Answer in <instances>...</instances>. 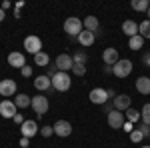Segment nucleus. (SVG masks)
I'll return each mask as SVG.
<instances>
[{
    "instance_id": "7c9ffc66",
    "label": "nucleus",
    "mask_w": 150,
    "mask_h": 148,
    "mask_svg": "<svg viewBox=\"0 0 150 148\" xmlns=\"http://www.w3.org/2000/svg\"><path fill=\"white\" fill-rule=\"evenodd\" d=\"M40 134L44 138H50L54 134V126H42V128H40Z\"/></svg>"
},
{
    "instance_id": "ea45409f",
    "label": "nucleus",
    "mask_w": 150,
    "mask_h": 148,
    "mask_svg": "<svg viewBox=\"0 0 150 148\" xmlns=\"http://www.w3.org/2000/svg\"><path fill=\"white\" fill-rule=\"evenodd\" d=\"M104 72H106V74H112V66H108V64H104Z\"/></svg>"
},
{
    "instance_id": "b1692460",
    "label": "nucleus",
    "mask_w": 150,
    "mask_h": 148,
    "mask_svg": "<svg viewBox=\"0 0 150 148\" xmlns=\"http://www.w3.org/2000/svg\"><path fill=\"white\" fill-rule=\"evenodd\" d=\"M138 34L142 36L144 40H146V38H150V20H148V18H146L144 22L138 24Z\"/></svg>"
},
{
    "instance_id": "2f4dec72",
    "label": "nucleus",
    "mask_w": 150,
    "mask_h": 148,
    "mask_svg": "<svg viewBox=\"0 0 150 148\" xmlns=\"http://www.w3.org/2000/svg\"><path fill=\"white\" fill-rule=\"evenodd\" d=\"M20 74H22L24 78H30V76L34 74V70H32V66H30V64H26V66H22V68H20Z\"/></svg>"
},
{
    "instance_id": "f704fd0d",
    "label": "nucleus",
    "mask_w": 150,
    "mask_h": 148,
    "mask_svg": "<svg viewBox=\"0 0 150 148\" xmlns=\"http://www.w3.org/2000/svg\"><path fill=\"white\" fill-rule=\"evenodd\" d=\"M22 148H28L30 146V138H24V136H20V142H18Z\"/></svg>"
},
{
    "instance_id": "f3484780",
    "label": "nucleus",
    "mask_w": 150,
    "mask_h": 148,
    "mask_svg": "<svg viewBox=\"0 0 150 148\" xmlns=\"http://www.w3.org/2000/svg\"><path fill=\"white\" fill-rule=\"evenodd\" d=\"M82 26H84V30L94 32V34L100 30V22H98V18H96V16H86V18L82 20Z\"/></svg>"
},
{
    "instance_id": "aec40b11",
    "label": "nucleus",
    "mask_w": 150,
    "mask_h": 148,
    "mask_svg": "<svg viewBox=\"0 0 150 148\" xmlns=\"http://www.w3.org/2000/svg\"><path fill=\"white\" fill-rule=\"evenodd\" d=\"M14 104H16V108H26V106H30L32 104V96H28V94H24V92H20V94H16L14 96Z\"/></svg>"
},
{
    "instance_id": "f03ea898",
    "label": "nucleus",
    "mask_w": 150,
    "mask_h": 148,
    "mask_svg": "<svg viewBox=\"0 0 150 148\" xmlns=\"http://www.w3.org/2000/svg\"><path fill=\"white\" fill-rule=\"evenodd\" d=\"M70 84H72V80H70V74L68 72H58L56 76L52 78V88L58 92H66L70 90Z\"/></svg>"
},
{
    "instance_id": "e433bc0d",
    "label": "nucleus",
    "mask_w": 150,
    "mask_h": 148,
    "mask_svg": "<svg viewBox=\"0 0 150 148\" xmlns=\"http://www.w3.org/2000/svg\"><path fill=\"white\" fill-rule=\"evenodd\" d=\"M10 6H12L10 2H8V0H4V2H2V6H0V8H2V10L6 12V10H8V8H10Z\"/></svg>"
},
{
    "instance_id": "4be33fe9",
    "label": "nucleus",
    "mask_w": 150,
    "mask_h": 148,
    "mask_svg": "<svg viewBox=\"0 0 150 148\" xmlns=\"http://www.w3.org/2000/svg\"><path fill=\"white\" fill-rule=\"evenodd\" d=\"M130 6H132V10H136V12H146L150 8V0H132Z\"/></svg>"
},
{
    "instance_id": "6ab92c4d",
    "label": "nucleus",
    "mask_w": 150,
    "mask_h": 148,
    "mask_svg": "<svg viewBox=\"0 0 150 148\" xmlns=\"http://www.w3.org/2000/svg\"><path fill=\"white\" fill-rule=\"evenodd\" d=\"M94 40H96V34L94 32H88V30H82L80 34H78V42H80V46H92Z\"/></svg>"
},
{
    "instance_id": "72a5a7b5",
    "label": "nucleus",
    "mask_w": 150,
    "mask_h": 148,
    "mask_svg": "<svg viewBox=\"0 0 150 148\" xmlns=\"http://www.w3.org/2000/svg\"><path fill=\"white\" fill-rule=\"evenodd\" d=\"M12 120H14V122H16V124H18V126H22V124H24V120H26V118H24L22 114L18 112V114H16V116H14V118H12Z\"/></svg>"
},
{
    "instance_id": "c85d7f7f",
    "label": "nucleus",
    "mask_w": 150,
    "mask_h": 148,
    "mask_svg": "<svg viewBox=\"0 0 150 148\" xmlns=\"http://www.w3.org/2000/svg\"><path fill=\"white\" fill-rule=\"evenodd\" d=\"M130 140H132V144H138V142H142V140H144V134L140 132L138 128H134V130L130 132Z\"/></svg>"
},
{
    "instance_id": "0eeeda50",
    "label": "nucleus",
    "mask_w": 150,
    "mask_h": 148,
    "mask_svg": "<svg viewBox=\"0 0 150 148\" xmlns=\"http://www.w3.org/2000/svg\"><path fill=\"white\" fill-rule=\"evenodd\" d=\"M108 126L110 128H114V130H118V128H122L124 126V122H126V116H124V112H120V110H112V112H108Z\"/></svg>"
},
{
    "instance_id": "473e14b6",
    "label": "nucleus",
    "mask_w": 150,
    "mask_h": 148,
    "mask_svg": "<svg viewBox=\"0 0 150 148\" xmlns=\"http://www.w3.org/2000/svg\"><path fill=\"white\" fill-rule=\"evenodd\" d=\"M136 128H138L140 132L144 134V138H146V136H150V126H148V124H144V122H140V124L136 126Z\"/></svg>"
},
{
    "instance_id": "5701e85b",
    "label": "nucleus",
    "mask_w": 150,
    "mask_h": 148,
    "mask_svg": "<svg viewBox=\"0 0 150 148\" xmlns=\"http://www.w3.org/2000/svg\"><path fill=\"white\" fill-rule=\"evenodd\" d=\"M142 46H144V38H142L140 34L128 38V48H130V50H140Z\"/></svg>"
},
{
    "instance_id": "1a4fd4ad",
    "label": "nucleus",
    "mask_w": 150,
    "mask_h": 148,
    "mask_svg": "<svg viewBox=\"0 0 150 148\" xmlns=\"http://www.w3.org/2000/svg\"><path fill=\"white\" fill-rule=\"evenodd\" d=\"M54 64H56L58 72H68V70H72V66H74V60H72L70 54H58L56 60H54Z\"/></svg>"
},
{
    "instance_id": "c9c22d12",
    "label": "nucleus",
    "mask_w": 150,
    "mask_h": 148,
    "mask_svg": "<svg viewBox=\"0 0 150 148\" xmlns=\"http://www.w3.org/2000/svg\"><path fill=\"white\" fill-rule=\"evenodd\" d=\"M122 130H126L128 134H130V132L134 130V124H132V122H128V120H126V122H124V126H122Z\"/></svg>"
},
{
    "instance_id": "79ce46f5",
    "label": "nucleus",
    "mask_w": 150,
    "mask_h": 148,
    "mask_svg": "<svg viewBox=\"0 0 150 148\" xmlns=\"http://www.w3.org/2000/svg\"><path fill=\"white\" fill-rule=\"evenodd\" d=\"M146 16H148V20H150V8H148V10H146Z\"/></svg>"
},
{
    "instance_id": "423d86ee",
    "label": "nucleus",
    "mask_w": 150,
    "mask_h": 148,
    "mask_svg": "<svg viewBox=\"0 0 150 148\" xmlns=\"http://www.w3.org/2000/svg\"><path fill=\"white\" fill-rule=\"evenodd\" d=\"M16 90H18L16 80H12V78L0 80V96H4V100H6L8 96H16Z\"/></svg>"
},
{
    "instance_id": "2eb2a0df",
    "label": "nucleus",
    "mask_w": 150,
    "mask_h": 148,
    "mask_svg": "<svg viewBox=\"0 0 150 148\" xmlns=\"http://www.w3.org/2000/svg\"><path fill=\"white\" fill-rule=\"evenodd\" d=\"M34 88H36V90H40V92L50 90V88H52V78H48L46 74L36 76V78H34Z\"/></svg>"
},
{
    "instance_id": "412c9836",
    "label": "nucleus",
    "mask_w": 150,
    "mask_h": 148,
    "mask_svg": "<svg viewBox=\"0 0 150 148\" xmlns=\"http://www.w3.org/2000/svg\"><path fill=\"white\" fill-rule=\"evenodd\" d=\"M136 90L140 94H150V78L148 76H140L136 80Z\"/></svg>"
},
{
    "instance_id": "bb28decb",
    "label": "nucleus",
    "mask_w": 150,
    "mask_h": 148,
    "mask_svg": "<svg viewBox=\"0 0 150 148\" xmlns=\"http://www.w3.org/2000/svg\"><path fill=\"white\" fill-rule=\"evenodd\" d=\"M140 120H142L144 124L150 126V102L142 106V110H140Z\"/></svg>"
},
{
    "instance_id": "9d476101",
    "label": "nucleus",
    "mask_w": 150,
    "mask_h": 148,
    "mask_svg": "<svg viewBox=\"0 0 150 148\" xmlns=\"http://www.w3.org/2000/svg\"><path fill=\"white\" fill-rule=\"evenodd\" d=\"M88 98H90L92 104H100V106H104V104L108 102V90H106V88H94V90H90Z\"/></svg>"
},
{
    "instance_id": "a211bd4d",
    "label": "nucleus",
    "mask_w": 150,
    "mask_h": 148,
    "mask_svg": "<svg viewBox=\"0 0 150 148\" xmlns=\"http://www.w3.org/2000/svg\"><path fill=\"white\" fill-rule=\"evenodd\" d=\"M122 32H124L128 38L136 36L138 34V22H134V20H124V22H122Z\"/></svg>"
},
{
    "instance_id": "6e6552de",
    "label": "nucleus",
    "mask_w": 150,
    "mask_h": 148,
    "mask_svg": "<svg viewBox=\"0 0 150 148\" xmlns=\"http://www.w3.org/2000/svg\"><path fill=\"white\" fill-rule=\"evenodd\" d=\"M16 114H18V108H16L14 100H8V98H6V100L0 102V116H2V118H10L12 120Z\"/></svg>"
},
{
    "instance_id": "f257e3e1",
    "label": "nucleus",
    "mask_w": 150,
    "mask_h": 148,
    "mask_svg": "<svg viewBox=\"0 0 150 148\" xmlns=\"http://www.w3.org/2000/svg\"><path fill=\"white\" fill-rule=\"evenodd\" d=\"M82 30H84V26H82V20H80V18L70 16V18H66V20H64V32H66L68 36H76V38H78V34H80Z\"/></svg>"
},
{
    "instance_id": "dca6fc26",
    "label": "nucleus",
    "mask_w": 150,
    "mask_h": 148,
    "mask_svg": "<svg viewBox=\"0 0 150 148\" xmlns=\"http://www.w3.org/2000/svg\"><path fill=\"white\" fill-rule=\"evenodd\" d=\"M102 60H104V64L114 66L116 62L120 60V56H118V50H116V48H106V50L102 52Z\"/></svg>"
},
{
    "instance_id": "a19ab883",
    "label": "nucleus",
    "mask_w": 150,
    "mask_h": 148,
    "mask_svg": "<svg viewBox=\"0 0 150 148\" xmlns=\"http://www.w3.org/2000/svg\"><path fill=\"white\" fill-rule=\"evenodd\" d=\"M4 16H6V12H4V10H2V8H0V22L4 20Z\"/></svg>"
},
{
    "instance_id": "f8f14e48",
    "label": "nucleus",
    "mask_w": 150,
    "mask_h": 148,
    "mask_svg": "<svg viewBox=\"0 0 150 148\" xmlns=\"http://www.w3.org/2000/svg\"><path fill=\"white\" fill-rule=\"evenodd\" d=\"M20 134L24 138H32L38 134V122L36 120H24V124L20 126Z\"/></svg>"
},
{
    "instance_id": "4c0bfd02",
    "label": "nucleus",
    "mask_w": 150,
    "mask_h": 148,
    "mask_svg": "<svg viewBox=\"0 0 150 148\" xmlns=\"http://www.w3.org/2000/svg\"><path fill=\"white\" fill-rule=\"evenodd\" d=\"M112 106H114V104L106 102V104H104V110H106V112H112Z\"/></svg>"
},
{
    "instance_id": "c756f323",
    "label": "nucleus",
    "mask_w": 150,
    "mask_h": 148,
    "mask_svg": "<svg viewBox=\"0 0 150 148\" xmlns=\"http://www.w3.org/2000/svg\"><path fill=\"white\" fill-rule=\"evenodd\" d=\"M72 72H74L76 76H84V74H86V66H84V64H74V66H72Z\"/></svg>"
},
{
    "instance_id": "393cba45",
    "label": "nucleus",
    "mask_w": 150,
    "mask_h": 148,
    "mask_svg": "<svg viewBox=\"0 0 150 148\" xmlns=\"http://www.w3.org/2000/svg\"><path fill=\"white\" fill-rule=\"evenodd\" d=\"M72 60H74V64H84V66H86L88 56H86V52H84V50H76V52L72 54Z\"/></svg>"
},
{
    "instance_id": "37998d69",
    "label": "nucleus",
    "mask_w": 150,
    "mask_h": 148,
    "mask_svg": "<svg viewBox=\"0 0 150 148\" xmlns=\"http://www.w3.org/2000/svg\"><path fill=\"white\" fill-rule=\"evenodd\" d=\"M140 148H150V144H144V146H140Z\"/></svg>"
},
{
    "instance_id": "4468645a",
    "label": "nucleus",
    "mask_w": 150,
    "mask_h": 148,
    "mask_svg": "<svg viewBox=\"0 0 150 148\" xmlns=\"http://www.w3.org/2000/svg\"><path fill=\"white\" fill-rule=\"evenodd\" d=\"M112 104H114V110L124 112V110H128V108H130L132 100H130V96H128V94H116V98L112 100Z\"/></svg>"
},
{
    "instance_id": "a878e982",
    "label": "nucleus",
    "mask_w": 150,
    "mask_h": 148,
    "mask_svg": "<svg viewBox=\"0 0 150 148\" xmlns=\"http://www.w3.org/2000/svg\"><path fill=\"white\" fill-rule=\"evenodd\" d=\"M34 64H38V66H48L50 64V56H48L46 52H38L34 56Z\"/></svg>"
},
{
    "instance_id": "58836bf2",
    "label": "nucleus",
    "mask_w": 150,
    "mask_h": 148,
    "mask_svg": "<svg viewBox=\"0 0 150 148\" xmlns=\"http://www.w3.org/2000/svg\"><path fill=\"white\" fill-rule=\"evenodd\" d=\"M142 60L146 62V66H150V54H144V56H142Z\"/></svg>"
},
{
    "instance_id": "7ed1b4c3",
    "label": "nucleus",
    "mask_w": 150,
    "mask_h": 148,
    "mask_svg": "<svg viewBox=\"0 0 150 148\" xmlns=\"http://www.w3.org/2000/svg\"><path fill=\"white\" fill-rule=\"evenodd\" d=\"M130 72H132V62L128 58H120L112 66V74L118 78H126V76H130Z\"/></svg>"
},
{
    "instance_id": "ddd939ff",
    "label": "nucleus",
    "mask_w": 150,
    "mask_h": 148,
    "mask_svg": "<svg viewBox=\"0 0 150 148\" xmlns=\"http://www.w3.org/2000/svg\"><path fill=\"white\" fill-rule=\"evenodd\" d=\"M8 64H10L12 68H22V66H26V56H24L22 52H18V50H14V52H10L8 54Z\"/></svg>"
},
{
    "instance_id": "cd10ccee",
    "label": "nucleus",
    "mask_w": 150,
    "mask_h": 148,
    "mask_svg": "<svg viewBox=\"0 0 150 148\" xmlns=\"http://www.w3.org/2000/svg\"><path fill=\"white\" fill-rule=\"evenodd\" d=\"M124 116H126V120H128V122H132V124L140 120V112H138V110H134V108H128Z\"/></svg>"
},
{
    "instance_id": "9b49d317",
    "label": "nucleus",
    "mask_w": 150,
    "mask_h": 148,
    "mask_svg": "<svg viewBox=\"0 0 150 148\" xmlns=\"http://www.w3.org/2000/svg\"><path fill=\"white\" fill-rule=\"evenodd\" d=\"M54 134L60 138H68L72 134V124H70L68 120H58L54 122Z\"/></svg>"
},
{
    "instance_id": "39448f33",
    "label": "nucleus",
    "mask_w": 150,
    "mask_h": 148,
    "mask_svg": "<svg viewBox=\"0 0 150 148\" xmlns=\"http://www.w3.org/2000/svg\"><path fill=\"white\" fill-rule=\"evenodd\" d=\"M24 50H26L28 54L36 56L38 52H42V40H40L36 34L26 36V38H24Z\"/></svg>"
},
{
    "instance_id": "20e7f679",
    "label": "nucleus",
    "mask_w": 150,
    "mask_h": 148,
    "mask_svg": "<svg viewBox=\"0 0 150 148\" xmlns=\"http://www.w3.org/2000/svg\"><path fill=\"white\" fill-rule=\"evenodd\" d=\"M48 98L46 96H32V104H30V108L34 110V114L38 116V120L48 112Z\"/></svg>"
}]
</instances>
